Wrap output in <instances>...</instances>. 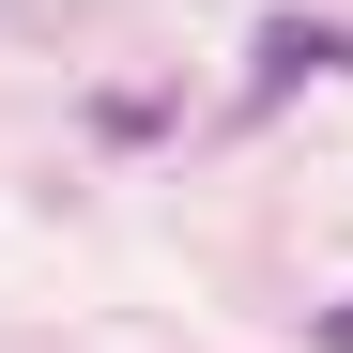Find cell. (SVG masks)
<instances>
[{
	"label": "cell",
	"mask_w": 353,
	"mask_h": 353,
	"mask_svg": "<svg viewBox=\"0 0 353 353\" xmlns=\"http://www.w3.org/2000/svg\"><path fill=\"white\" fill-rule=\"evenodd\" d=\"M307 77H353V31H338V16H261V62H246V108H230V123L292 108Z\"/></svg>",
	"instance_id": "cell-1"
},
{
	"label": "cell",
	"mask_w": 353,
	"mask_h": 353,
	"mask_svg": "<svg viewBox=\"0 0 353 353\" xmlns=\"http://www.w3.org/2000/svg\"><path fill=\"white\" fill-rule=\"evenodd\" d=\"M307 353H353V292H338V307H323V323H307Z\"/></svg>",
	"instance_id": "cell-2"
}]
</instances>
